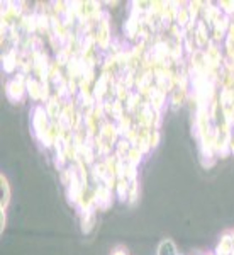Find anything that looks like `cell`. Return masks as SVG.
Returning <instances> with one entry per match:
<instances>
[{"label": "cell", "mask_w": 234, "mask_h": 255, "mask_svg": "<svg viewBox=\"0 0 234 255\" xmlns=\"http://www.w3.org/2000/svg\"><path fill=\"white\" fill-rule=\"evenodd\" d=\"M158 255H176V250H175V247L171 242H163L161 245H159V249H158Z\"/></svg>", "instance_id": "obj_1"}]
</instances>
